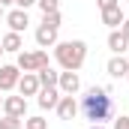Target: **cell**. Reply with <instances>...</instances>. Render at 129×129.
<instances>
[{"label":"cell","instance_id":"cell-1","mask_svg":"<svg viewBox=\"0 0 129 129\" xmlns=\"http://www.w3.org/2000/svg\"><path fill=\"white\" fill-rule=\"evenodd\" d=\"M81 111L90 123H105L114 117V102L108 96V87H90L81 99Z\"/></svg>","mask_w":129,"mask_h":129},{"label":"cell","instance_id":"cell-2","mask_svg":"<svg viewBox=\"0 0 129 129\" xmlns=\"http://www.w3.org/2000/svg\"><path fill=\"white\" fill-rule=\"evenodd\" d=\"M54 60L60 69H69V72H78L84 60H87V42L84 39H66V42H57L54 45Z\"/></svg>","mask_w":129,"mask_h":129},{"label":"cell","instance_id":"cell-3","mask_svg":"<svg viewBox=\"0 0 129 129\" xmlns=\"http://www.w3.org/2000/svg\"><path fill=\"white\" fill-rule=\"evenodd\" d=\"M15 66L21 69V72H39L42 66H48V51L45 48H33V51H18V60Z\"/></svg>","mask_w":129,"mask_h":129},{"label":"cell","instance_id":"cell-4","mask_svg":"<svg viewBox=\"0 0 129 129\" xmlns=\"http://www.w3.org/2000/svg\"><path fill=\"white\" fill-rule=\"evenodd\" d=\"M18 78H21V69L15 63H3L0 66V93H12L18 87Z\"/></svg>","mask_w":129,"mask_h":129},{"label":"cell","instance_id":"cell-5","mask_svg":"<svg viewBox=\"0 0 129 129\" xmlns=\"http://www.w3.org/2000/svg\"><path fill=\"white\" fill-rule=\"evenodd\" d=\"M54 111H57V117H60V120H75V117H78V111H81V105H78V99L72 96V93H63Z\"/></svg>","mask_w":129,"mask_h":129},{"label":"cell","instance_id":"cell-6","mask_svg":"<svg viewBox=\"0 0 129 129\" xmlns=\"http://www.w3.org/2000/svg\"><path fill=\"white\" fill-rule=\"evenodd\" d=\"M3 21L9 24V30H12V33H24V30H27V24H30V15H27V9H18V6H15V9L6 12Z\"/></svg>","mask_w":129,"mask_h":129},{"label":"cell","instance_id":"cell-7","mask_svg":"<svg viewBox=\"0 0 129 129\" xmlns=\"http://www.w3.org/2000/svg\"><path fill=\"white\" fill-rule=\"evenodd\" d=\"M3 114H9V117H27V99L21 96H3Z\"/></svg>","mask_w":129,"mask_h":129},{"label":"cell","instance_id":"cell-8","mask_svg":"<svg viewBox=\"0 0 129 129\" xmlns=\"http://www.w3.org/2000/svg\"><path fill=\"white\" fill-rule=\"evenodd\" d=\"M60 90L57 87H39V93H36V102H39V108L42 111H51V108H57V102H60Z\"/></svg>","mask_w":129,"mask_h":129},{"label":"cell","instance_id":"cell-9","mask_svg":"<svg viewBox=\"0 0 129 129\" xmlns=\"http://www.w3.org/2000/svg\"><path fill=\"white\" fill-rule=\"evenodd\" d=\"M39 87H42V84H39L36 72H21V78H18V87H15V90L27 99V96H36V93H39Z\"/></svg>","mask_w":129,"mask_h":129},{"label":"cell","instance_id":"cell-10","mask_svg":"<svg viewBox=\"0 0 129 129\" xmlns=\"http://www.w3.org/2000/svg\"><path fill=\"white\" fill-rule=\"evenodd\" d=\"M57 90L60 93H78L81 90V78H78V72H69V69H63L60 72V81H57Z\"/></svg>","mask_w":129,"mask_h":129},{"label":"cell","instance_id":"cell-11","mask_svg":"<svg viewBox=\"0 0 129 129\" xmlns=\"http://www.w3.org/2000/svg\"><path fill=\"white\" fill-rule=\"evenodd\" d=\"M105 72H108L111 78H126V72H129V60H126V54H114V57L105 63Z\"/></svg>","mask_w":129,"mask_h":129},{"label":"cell","instance_id":"cell-12","mask_svg":"<svg viewBox=\"0 0 129 129\" xmlns=\"http://www.w3.org/2000/svg\"><path fill=\"white\" fill-rule=\"evenodd\" d=\"M60 39H57V30L54 27H48V24H39L36 27V45L39 48H54Z\"/></svg>","mask_w":129,"mask_h":129},{"label":"cell","instance_id":"cell-13","mask_svg":"<svg viewBox=\"0 0 129 129\" xmlns=\"http://www.w3.org/2000/svg\"><path fill=\"white\" fill-rule=\"evenodd\" d=\"M0 45H3V54H18L21 48H24V39H21V33H3L0 36Z\"/></svg>","mask_w":129,"mask_h":129},{"label":"cell","instance_id":"cell-14","mask_svg":"<svg viewBox=\"0 0 129 129\" xmlns=\"http://www.w3.org/2000/svg\"><path fill=\"white\" fill-rule=\"evenodd\" d=\"M123 18H126V15H123V9H120V6L102 9V24H105V27H111V30H117V27L123 24Z\"/></svg>","mask_w":129,"mask_h":129},{"label":"cell","instance_id":"cell-15","mask_svg":"<svg viewBox=\"0 0 129 129\" xmlns=\"http://www.w3.org/2000/svg\"><path fill=\"white\" fill-rule=\"evenodd\" d=\"M108 48H111V54H126L129 51V39L120 30H111L108 33Z\"/></svg>","mask_w":129,"mask_h":129},{"label":"cell","instance_id":"cell-16","mask_svg":"<svg viewBox=\"0 0 129 129\" xmlns=\"http://www.w3.org/2000/svg\"><path fill=\"white\" fill-rule=\"evenodd\" d=\"M36 78H39V84H42V87H57L60 72H57V69H51V63H48V66H42V69L36 72Z\"/></svg>","mask_w":129,"mask_h":129},{"label":"cell","instance_id":"cell-17","mask_svg":"<svg viewBox=\"0 0 129 129\" xmlns=\"http://www.w3.org/2000/svg\"><path fill=\"white\" fill-rule=\"evenodd\" d=\"M42 24H48V27L60 30V24H63V15H60V9H57V12H45V15H42Z\"/></svg>","mask_w":129,"mask_h":129},{"label":"cell","instance_id":"cell-18","mask_svg":"<svg viewBox=\"0 0 129 129\" xmlns=\"http://www.w3.org/2000/svg\"><path fill=\"white\" fill-rule=\"evenodd\" d=\"M0 129H24V120H21V117L3 114V117H0Z\"/></svg>","mask_w":129,"mask_h":129},{"label":"cell","instance_id":"cell-19","mask_svg":"<svg viewBox=\"0 0 129 129\" xmlns=\"http://www.w3.org/2000/svg\"><path fill=\"white\" fill-rule=\"evenodd\" d=\"M24 129H48V120H45L42 114H36V117H24Z\"/></svg>","mask_w":129,"mask_h":129},{"label":"cell","instance_id":"cell-20","mask_svg":"<svg viewBox=\"0 0 129 129\" xmlns=\"http://www.w3.org/2000/svg\"><path fill=\"white\" fill-rule=\"evenodd\" d=\"M36 6H39L42 15H45V12H57V9H60V0H36Z\"/></svg>","mask_w":129,"mask_h":129},{"label":"cell","instance_id":"cell-21","mask_svg":"<svg viewBox=\"0 0 129 129\" xmlns=\"http://www.w3.org/2000/svg\"><path fill=\"white\" fill-rule=\"evenodd\" d=\"M111 129H129V114H117V117H111Z\"/></svg>","mask_w":129,"mask_h":129},{"label":"cell","instance_id":"cell-22","mask_svg":"<svg viewBox=\"0 0 129 129\" xmlns=\"http://www.w3.org/2000/svg\"><path fill=\"white\" fill-rule=\"evenodd\" d=\"M96 6H99V12H102V9H111V6H120V0H96Z\"/></svg>","mask_w":129,"mask_h":129},{"label":"cell","instance_id":"cell-23","mask_svg":"<svg viewBox=\"0 0 129 129\" xmlns=\"http://www.w3.org/2000/svg\"><path fill=\"white\" fill-rule=\"evenodd\" d=\"M15 6L18 9H30V6H36V0H15Z\"/></svg>","mask_w":129,"mask_h":129},{"label":"cell","instance_id":"cell-24","mask_svg":"<svg viewBox=\"0 0 129 129\" xmlns=\"http://www.w3.org/2000/svg\"><path fill=\"white\" fill-rule=\"evenodd\" d=\"M117 30H120V33H123V36H126V39H129V18H123V24H120Z\"/></svg>","mask_w":129,"mask_h":129},{"label":"cell","instance_id":"cell-25","mask_svg":"<svg viewBox=\"0 0 129 129\" xmlns=\"http://www.w3.org/2000/svg\"><path fill=\"white\" fill-rule=\"evenodd\" d=\"M87 129H108V126H105V123H90Z\"/></svg>","mask_w":129,"mask_h":129},{"label":"cell","instance_id":"cell-26","mask_svg":"<svg viewBox=\"0 0 129 129\" xmlns=\"http://www.w3.org/2000/svg\"><path fill=\"white\" fill-rule=\"evenodd\" d=\"M0 6H15V0H0Z\"/></svg>","mask_w":129,"mask_h":129},{"label":"cell","instance_id":"cell-27","mask_svg":"<svg viewBox=\"0 0 129 129\" xmlns=\"http://www.w3.org/2000/svg\"><path fill=\"white\" fill-rule=\"evenodd\" d=\"M3 18H6V6H0V21H3Z\"/></svg>","mask_w":129,"mask_h":129},{"label":"cell","instance_id":"cell-28","mask_svg":"<svg viewBox=\"0 0 129 129\" xmlns=\"http://www.w3.org/2000/svg\"><path fill=\"white\" fill-rule=\"evenodd\" d=\"M0 111H3V96H0Z\"/></svg>","mask_w":129,"mask_h":129},{"label":"cell","instance_id":"cell-29","mask_svg":"<svg viewBox=\"0 0 129 129\" xmlns=\"http://www.w3.org/2000/svg\"><path fill=\"white\" fill-rule=\"evenodd\" d=\"M0 57H3V45H0Z\"/></svg>","mask_w":129,"mask_h":129},{"label":"cell","instance_id":"cell-30","mask_svg":"<svg viewBox=\"0 0 129 129\" xmlns=\"http://www.w3.org/2000/svg\"><path fill=\"white\" fill-rule=\"evenodd\" d=\"M126 84H129V72H126Z\"/></svg>","mask_w":129,"mask_h":129},{"label":"cell","instance_id":"cell-31","mask_svg":"<svg viewBox=\"0 0 129 129\" xmlns=\"http://www.w3.org/2000/svg\"><path fill=\"white\" fill-rule=\"evenodd\" d=\"M126 60H129V51H126Z\"/></svg>","mask_w":129,"mask_h":129},{"label":"cell","instance_id":"cell-32","mask_svg":"<svg viewBox=\"0 0 129 129\" xmlns=\"http://www.w3.org/2000/svg\"><path fill=\"white\" fill-rule=\"evenodd\" d=\"M126 3H129V0H126Z\"/></svg>","mask_w":129,"mask_h":129}]
</instances>
